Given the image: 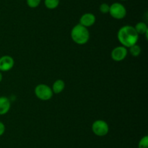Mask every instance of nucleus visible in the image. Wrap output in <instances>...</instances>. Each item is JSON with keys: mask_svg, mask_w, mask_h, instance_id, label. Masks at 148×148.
Returning <instances> with one entry per match:
<instances>
[{"mask_svg": "<svg viewBox=\"0 0 148 148\" xmlns=\"http://www.w3.org/2000/svg\"><path fill=\"white\" fill-rule=\"evenodd\" d=\"M117 39L121 46L130 48L137 43L139 35L134 26L127 25L120 28L117 33Z\"/></svg>", "mask_w": 148, "mask_h": 148, "instance_id": "obj_1", "label": "nucleus"}, {"mask_svg": "<svg viewBox=\"0 0 148 148\" xmlns=\"http://www.w3.org/2000/svg\"><path fill=\"white\" fill-rule=\"evenodd\" d=\"M70 35L72 41L79 45H84L88 43L90 36L88 28L79 23L72 28Z\"/></svg>", "mask_w": 148, "mask_h": 148, "instance_id": "obj_2", "label": "nucleus"}, {"mask_svg": "<svg viewBox=\"0 0 148 148\" xmlns=\"http://www.w3.org/2000/svg\"><path fill=\"white\" fill-rule=\"evenodd\" d=\"M34 91L36 97L43 101L51 100L53 94L51 88L45 84H38L35 88Z\"/></svg>", "mask_w": 148, "mask_h": 148, "instance_id": "obj_3", "label": "nucleus"}, {"mask_svg": "<svg viewBox=\"0 0 148 148\" xmlns=\"http://www.w3.org/2000/svg\"><path fill=\"white\" fill-rule=\"evenodd\" d=\"M111 17L116 20H121L127 15V9L119 2L113 3L109 8L108 12Z\"/></svg>", "mask_w": 148, "mask_h": 148, "instance_id": "obj_4", "label": "nucleus"}, {"mask_svg": "<svg viewBox=\"0 0 148 148\" xmlns=\"http://www.w3.org/2000/svg\"><path fill=\"white\" fill-rule=\"evenodd\" d=\"M92 131L98 136H104L109 132V126L103 120H96L92 123Z\"/></svg>", "mask_w": 148, "mask_h": 148, "instance_id": "obj_5", "label": "nucleus"}, {"mask_svg": "<svg viewBox=\"0 0 148 148\" xmlns=\"http://www.w3.org/2000/svg\"><path fill=\"white\" fill-rule=\"evenodd\" d=\"M127 55H128L127 48L124 46H119L111 51V57L116 62H121L127 57Z\"/></svg>", "mask_w": 148, "mask_h": 148, "instance_id": "obj_6", "label": "nucleus"}, {"mask_svg": "<svg viewBox=\"0 0 148 148\" xmlns=\"http://www.w3.org/2000/svg\"><path fill=\"white\" fill-rule=\"evenodd\" d=\"M14 65V60L10 55H3L0 57V71L7 72L12 69Z\"/></svg>", "mask_w": 148, "mask_h": 148, "instance_id": "obj_7", "label": "nucleus"}, {"mask_svg": "<svg viewBox=\"0 0 148 148\" xmlns=\"http://www.w3.org/2000/svg\"><path fill=\"white\" fill-rule=\"evenodd\" d=\"M95 20H96V18H95V15L90 12L85 13L79 18V24L86 28H89L95 24Z\"/></svg>", "mask_w": 148, "mask_h": 148, "instance_id": "obj_8", "label": "nucleus"}, {"mask_svg": "<svg viewBox=\"0 0 148 148\" xmlns=\"http://www.w3.org/2000/svg\"><path fill=\"white\" fill-rule=\"evenodd\" d=\"M11 102L8 97L1 96L0 97V115L7 114L10 110Z\"/></svg>", "mask_w": 148, "mask_h": 148, "instance_id": "obj_9", "label": "nucleus"}, {"mask_svg": "<svg viewBox=\"0 0 148 148\" xmlns=\"http://www.w3.org/2000/svg\"><path fill=\"white\" fill-rule=\"evenodd\" d=\"M65 88V83L63 80L62 79H57L53 82V85H52V91L53 94H60L64 91Z\"/></svg>", "mask_w": 148, "mask_h": 148, "instance_id": "obj_10", "label": "nucleus"}, {"mask_svg": "<svg viewBox=\"0 0 148 148\" xmlns=\"http://www.w3.org/2000/svg\"><path fill=\"white\" fill-rule=\"evenodd\" d=\"M136 31L138 33V35H144L145 34L146 39H147L148 33V27L147 25L145 22H139L134 26Z\"/></svg>", "mask_w": 148, "mask_h": 148, "instance_id": "obj_11", "label": "nucleus"}, {"mask_svg": "<svg viewBox=\"0 0 148 148\" xmlns=\"http://www.w3.org/2000/svg\"><path fill=\"white\" fill-rule=\"evenodd\" d=\"M129 49H130V50L128 52H130V55L132 57H137L140 56V55L141 54V47L138 44H137L130 46Z\"/></svg>", "mask_w": 148, "mask_h": 148, "instance_id": "obj_12", "label": "nucleus"}, {"mask_svg": "<svg viewBox=\"0 0 148 148\" xmlns=\"http://www.w3.org/2000/svg\"><path fill=\"white\" fill-rule=\"evenodd\" d=\"M60 0H45L44 4L49 10H54L59 6Z\"/></svg>", "mask_w": 148, "mask_h": 148, "instance_id": "obj_13", "label": "nucleus"}, {"mask_svg": "<svg viewBox=\"0 0 148 148\" xmlns=\"http://www.w3.org/2000/svg\"><path fill=\"white\" fill-rule=\"evenodd\" d=\"M138 148H148V136H143L138 144Z\"/></svg>", "mask_w": 148, "mask_h": 148, "instance_id": "obj_14", "label": "nucleus"}, {"mask_svg": "<svg viewBox=\"0 0 148 148\" xmlns=\"http://www.w3.org/2000/svg\"><path fill=\"white\" fill-rule=\"evenodd\" d=\"M41 0H27V4L30 8H36L40 4Z\"/></svg>", "mask_w": 148, "mask_h": 148, "instance_id": "obj_15", "label": "nucleus"}, {"mask_svg": "<svg viewBox=\"0 0 148 148\" xmlns=\"http://www.w3.org/2000/svg\"><path fill=\"white\" fill-rule=\"evenodd\" d=\"M109 8L110 6L108 5L107 3H103L100 5L99 7V10L101 13L103 14H107L109 12Z\"/></svg>", "mask_w": 148, "mask_h": 148, "instance_id": "obj_16", "label": "nucleus"}, {"mask_svg": "<svg viewBox=\"0 0 148 148\" xmlns=\"http://www.w3.org/2000/svg\"><path fill=\"white\" fill-rule=\"evenodd\" d=\"M5 132V125L0 121V136H2Z\"/></svg>", "mask_w": 148, "mask_h": 148, "instance_id": "obj_17", "label": "nucleus"}, {"mask_svg": "<svg viewBox=\"0 0 148 148\" xmlns=\"http://www.w3.org/2000/svg\"><path fill=\"white\" fill-rule=\"evenodd\" d=\"M2 78H3V75L2 74H1V71H0V83H1V81H2Z\"/></svg>", "mask_w": 148, "mask_h": 148, "instance_id": "obj_18", "label": "nucleus"}, {"mask_svg": "<svg viewBox=\"0 0 148 148\" xmlns=\"http://www.w3.org/2000/svg\"><path fill=\"white\" fill-rule=\"evenodd\" d=\"M121 1H127V0H121Z\"/></svg>", "mask_w": 148, "mask_h": 148, "instance_id": "obj_19", "label": "nucleus"}]
</instances>
